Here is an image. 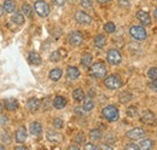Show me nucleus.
Returning a JSON list of instances; mask_svg holds the SVG:
<instances>
[{"label":"nucleus","mask_w":157,"mask_h":150,"mask_svg":"<svg viewBox=\"0 0 157 150\" xmlns=\"http://www.w3.org/2000/svg\"><path fill=\"white\" fill-rule=\"evenodd\" d=\"M81 2V6L85 7V9H91L92 7V1L91 0H80Z\"/></svg>","instance_id":"nucleus-35"},{"label":"nucleus","mask_w":157,"mask_h":150,"mask_svg":"<svg viewBox=\"0 0 157 150\" xmlns=\"http://www.w3.org/2000/svg\"><path fill=\"white\" fill-rule=\"evenodd\" d=\"M104 84L110 90H117L122 86V80L118 77L117 75H110V76H108L105 79Z\"/></svg>","instance_id":"nucleus-3"},{"label":"nucleus","mask_w":157,"mask_h":150,"mask_svg":"<svg viewBox=\"0 0 157 150\" xmlns=\"http://www.w3.org/2000/svg\"><path fill=\"white\" fill-rule=\"evenodd\" d=\"M5 149V147H4V145H1V144H0V150H4Z\"/></svg>","instance_id":"nucleus-49"},{"label":"nucleus","mask_w":157,"mask_h":150,"mask_svg":"<svg viewBox=\"0 0 157 150\" xmlns=\"http://www.w3.org/2000/svg\"><path fill=\"white\" fill-rule=\"evenodd\" d=\"M75 112H76L78 115H83V112H82V109H80V108H75Z\"/></svg>","instance_id":"nucleus-43"},{"label":"nucleus","mask_w":157,"mask_h":150,"mask_svg":"<svg viewBox=\"0 0 157 150\" xmlns=\"http://www.w3.org/2000/svg\"><path fill=\"white\" fill-rule=\"evenodd\" d=\"M68 40H69L70 45H73V46H80L82 44V41H83V37H82V34L80 32L75 30V32H71L69 34Z\"/></svg>","instance_id":"nucleus-7"},{"label":"nucleus","mask_w":157,"mask_h":150,"mask_svg":"<svg viewBox=\"0 0 157 150\" xmlns=\"http://www.w3.org/2000/svg\"><path fill=\"white\" fill-rule=\"evenodd\" d=\"M141 121L146 125H155L156 124V117L155 114L150 110H145L141 115Z\"/></svg>","instance_id":"nucleus-10"},{"label":"nucleus","mask_w":157,"mask_h":150,"mask_svg":"<svg viewBox=\"0 0 157 150\" xmlns=\"http://www.w3.org/2000/svg\"><path fill=\"white\" fill-rule=\"evenodd\" d=\"M85 149H93V150H98L99 147H97V145H94V144H86L85 145Z\"/></svg>","instance_id":"nucleus-39"},{"label":"nucleus","mask_w":157,"mask_h":150,"mask_svg":"<svg viewBox=\"0 0 157 150\" xmlns=\"http://www.w3.org/2000/svg\"><path fill=\"white\" fill-rule=\"evenodd\" d=\"M2 11H4V9H2V6H0V17H1V15H2Z\"/></svg>","instance_id":"nucleus-47"},{"label":"nucleus","mask_w":157,"mask_h":150,"mask_svg":"<svg viewBox=\"0 0 157 150\" xmlns=\"http://www.w3.org/2000/svg\"><path fill=\"white\" fill-rule=\"evenodd\" d=\"M78 75H80V70H78L76 67H68V69H67V76L70 80L78 79Z\"/></svg>","instance_id":"nucleus-19"},{"label":"nucleus","mask_w":157,"mask_h":150,"mask_svg":"<svg viewBox=\"0 0 157 150\" xmlns=\"http://www.w3.org/2000/svg\"><path fill=\"white\" fill-rule=\"evenodd\" d=\"M98 2H100V4H105V2H109V1H111V0H97Z\"/></svg>","instance_id":"nucleus-45"},{"label":"nucleus","mask_w":157,"mask_h":150,"mask_svg":"<svg viewBox=\"0 0 157 150\" xmlns=\"http://www.w3.org/2000/svg\"><path fill=\"white\" fill-rule=\"evenodd\" d=\"M99 149H113V148L109 145H101V147H99Z\"/></svg>","instance_id":"nucleus-44"},{"label":"nucleus","mask_w":157,"mask_h":150,"mask_svg":"<svg viewBox=\"0 0 157 150\" xmlns=\"http://www.w3.org/2000/svg\"><path fill=\"white\" fill-rule=\"evenodd\" d=\"M2 9L5 10V12L11 14V12H13V11L16 10V4H15V1H12V0H6V1L4 2V5H2Z\"/></svg>","instance_id":"nucleus-20"},{"label":"nucleus","mask_w":157,"mask_h":150,"mask_svg":"<svg viewBox=\"0 0 157 150\" xmlns=\"http://www.w3.org/2000/svg\"><path fill=\"white\" fill-rule=\"evenodd\" d=\"M106 59H108V62H109L110 64H113V65H117V64L121 63V61H122V56H121V53L118 52L117 50L111 49V50L108 51Z\"/></svg>","instance_id":"nucleus-6"},{"label":"nucleus","mask_w":157,"mask_h":150,"mask_svg":"<svg viewBox=\"0 0 157 150\" xmlns=\"http://www.w3.org/2000/svg\"><path fill=\"white\" fill-rule=\"evenodd\" d=\"M53 107L56 108V109H63L65 105H67V99L64 98V97H62V96H57L55 99H53Z\"/></svg>","instance_id":"nucleus-16"},{"label":"nucleus","mask_w":157,"mask_h":150,"mask_svg":"<svg viewBox=\"0 0 157 150\" xmlns=\"http://www.w3.org/2000/svg\"><path fill=\"white\" fill-rule=\"evenodd\" d=\"M126 149H132V150H138L139 149V145H136V144H127L126 147H124Z\"/></svg>","instance_id":"nucleus-38"},{"label":"nucleus","mask_w":157,"mask_h":150,"mask_svg":"<svg viewBox=\"0 0 157 150\" xmlns=\"http://www.w3.org/2000/svg\"><path fill=\"white\" fill-rule=\"evenodd\" d=\"M29 131L33 136H40L41 132H42V126L41 124L38 122V121H34L30 124V127H29Z\"/></svg>","instance_id":"nucleus-12"},{"label":"nucleus","mask_w":157,"mask_h":150,"mask_svg":"<svg viewBox=\"0 0 157 150\" xmlns=\"http://www.w3.org/2000/svg\"><path fill=\"white\" fill-rule=\"evenodd\" d=\"M105 44H106V38H105V35L99 34V35L96 37V39H94V45H96L97 47L101 49V47L105 46Z\"/></svg>","instance_id":"nucleus-23"},{"label":"nucleus","mask_w":157,"mask_h":150,"mask_svg":"<svg viewBox=\"0 0 157 150\" xmlns=\"http://www.w3.org/2000/svg\"><path fill=\"white\" fill-rule=\"evenodd\" d=\"M154 147V142L151 139H143L140 143H139V149L141 150H149L152 149Z\"/></svg>","instance_id":"nucleus-21"},{"label":"nucleus","mask_w":157,"mask_h":150,"mask_svg":"<svg viewBox=\"0 0 157 150\" xmlns=\"http://www.w3.org/2000/svg\"><path fill=\"white\" fill-rule=\"evenodd\" d=\"M53 126L56 127V128H62L63 126H64V122H63V120L62 119H59V117H56L55 120H53Z\"/></svg>","instance_id":"nucleus-34"},{"label":"nucleus","mask_w":157,"mask_h":150,"mask_svg":"<svg viewBox=\"0 0 157 150\" xmlns=\"http://www.w3.org/2000/svg\"><path fill=\"white\" fill-rule=\"evenodd\" d=\"M149 86H150V89H151V90H154V91H156L157 92V80H152V81L150 82V85H149Z\"/></svg>","instance_id":"nucleus-37"},{"label":"nucleus","mask_w":157,"mask_h":150,"mask_svg":"<svg viewBox=\"0 0 157 150\" xmlns=\"http://www.w3.org/2000/svg\"><path fill=\"white\" fill-rule=\"evenodd\" d=\"M154 16H155V18L157 19V9H155V11H154Z\"/></svg>","instance_id":"nucleus-46"},{"label":"nucleus","mask_w":157,"mask_h":150,"mask_svg":"<svg viewBox=\"0 0 157 150\" xmlns=\"http://www.w3.org/2000/svg\"><path fill=\"white\" fill-rule=\"evenodd\" d=\"M137 18L140 21V23L143 26H151V17H150V15L146 11H143V10L138 11Z\"/></svg>","instance_id":"nucleus-11"},{"label":"nucleus","mask_w":157,"mask_h":150,"mask_svg":"<svg viewBox=\"0 0 157 150\" xmlns=\"http://www.w3.org/2000/svg\"><path fill=\"white\" fill-rule=\"evenodd\" d=\"M28 61H29V63L33 64V65H40V64H41V57H40V55L38 52H34V51H32V52L29 53Z\"/></svg>","instance_id":"nucleus-14"},{"label":"nucleus","mask_w":157,"mask_h":150,"mask_svg":"<svg viewBox=\"0 0 157 150\" xmlns=\"http://www.w3.org/2000/svg\"><path fill=\"white\" fill-rule=\"evenodd\" d=\"M92 61H93V57L90 53H83L81 57V64L83 67H90L92 64Z\"/></svg>","instance_id":"nucleus-22"},{"label":"nucleus","mask_w":157,"mask_h":150,"mask_svg":"<svg viewBox=\"0 0 157 150\" xmlns=\"http://www.w3.org/2000/svg\"><path fill=\"white\" fill-rule=\"evenodd\" d=\"M47 139L52 143H60L63 137L62 134H59L58 132H55V131H48L47 132Z\"/></svg>","instance_id":"nucleus-13"},{"label":"nucleus","mask_w":157,"mask_h":150,"mask_svg":"<svg viewBox=\"0 0 157 150\" xmlns=\"http://www.w3.org/2000/svg\"><path fill=\"white\" fill-rule=\"evenodd\" d=\"M75 140H76V143H83V142H85V137L80 134V136L76 137V139H75Z\"/></svg>","instance_id":"nucleus-41"},{"label":"nucleus","mask_w":157,"mask_h":150,"mask_svg":"<svg viewBox=\"0 0 157 150\" xmlns=\"http://www.w3.org/2000/svg\"><path fill=\"white\" fill-rule=\"evenodd\" d=\"M126 136L129 139H140V138L145 137V131L143 128H140V127H136L133 130H129L126 133Z\"/></svg>","instance_id":"nucleus-9"},{"label":"nucleus","mask_w":157,"mask_h":150,"mask_svg":"<svg viewBox=\"0 0 157 150\" xmlns=\"http://www.w3.org/2000/svg\"><path fill=\"white\" fill-rule=\"evenodd\" d=\"M103 116L108 120V121H116L118 119V110L116 107H114V105H108V107H105L104 109H103Z\"/></svg>","instance_id":"nucleus-2"},{"label":"nucleus","mask_w":157,"mask_h":150,"mask_svg":"<svg viewBox=\"0 0 157 150\" xmlns=\"http://www.w3.org/2000/svg\"><path fill=\"white\" fill-rule=\"evenodd\" d=\"M104 30H105L106 33H114V32L116 30V26H115L113 22H108V23H105V26H104Z\"/></svg>","instance_id":"nucleus-29"},{"label":"nucleus","mask_w":157,"mask_h":150,"mask_svg":"<svg viewBox=\"0 0 157 150\" xmlns=\"http://www.w3.org/2000/svg\"><path fill=\"white\" fill-rule=\"evenodd\" d=\"M127 115L128 116H131V117H136L138 115V109L136 107H131V108H128L127 109Z\"/></svg>","instance_id":"nucleus-32"},{"label":"nucleus","mask_w":157,"mask_h":150,"mask_svg":"<svg viewBox=\"0 0 157 150\" xmlns=\"http://www.w3.org/2000/svg\"><path fill=\"white\" fill-rule=\"evenodd\" d=\"M22 11L24 14V16H28V17H33V7L29 5V4H23L22 5Z\"/></svg>","instance_id":"nucleus-27"},{"label":"nucleus","mask_w":157,"mask_h":150,"mask_svg":"<svg viewBox=\"0 0 157 150\" xmlns=\"http://www.w3.org/2000/svg\"><path fill=\"white\" fill-rule=\"evenodd\" d=\"M73 98H74L75 101H78V102L83 101V98H85V92H83V90H81V89L74 90V91H73Z\"/></svg>","instance_id":"nucleus-26"},{"label":"nucleus","mask_w":157,"mask_h":150,"mask_svg":"<svg viewBox=\"0 0 157 150\" xmlns=\"http://www.w3.org/2000/svg\"><path fill=\"white\" fill-rule=\"evenodd\" d=\"M68 149L69 150H78L80 149V147H78V145H75V144H73V145H70Z\"/></svg>","instance_id":"nucleus-42"},{"label":"nucleus","mask_w":157,"mask_h":150,"mask_svg":"<svg viewBox=\"0 0 157 150\" xmlns=\"http://www.w3.org/2000/svg\"><path fill=\"white\" fill-rule=\"evenodd\" d=\"M27 139V130L25 127H20L16 132V140L17 143H24V140Z\"/></svg>","instance_id":"nucleus-18"},{"label":"nucleus","mask_w":157,"mask_h":150,"mask_svg":"<svg viewBox=\"0 0 157 150\" xmlns=\"http://www.w3.org/2000/svg\"><path fill=\"white\" fill-rule=\"evenodd\" d=\"M101 131L98 130V128H96V130H92V131L90 132V138L92 139V140H99L100 138H101Z\"/></svg>","instance_id":"nucleus-28"},{"label":"nucleus","mask_w":157,"mask_h":150,"mask_svg":"<svg viewBox=\"0 0 157 150\" xmlns=\"http://www.w3.org/2000/svg\"><path fill=\"white\" fill-rule=\"evenodd\" d=\"M50 79L51 80H53V81H58L59 79L62 77V70L58 69V68H56V69H52L51 72H50Z\"/></svg>","instance_id":"nucleus-25"},{"label":"nucleus","mask_w":157,"mask_h":150,"mask_svg":"<svg viewBox=\"0 0 157 150\" xmlns=\"http://www.w3.org/2000/svg\"><path fill=\"white\" fill-rule=\"evenodd\" d=\"M1 110H2V108H1V104H0V114H1Z\"/></svg>","instance_id":"nucleus-50"},{"label":"nucleus","mask_w":157,"mask_h":150,"mask_svg":"<svg viewBox=\"0 0 157 150\" xmlns=\"http://www.w3.org/2000/svg\"><path fill=\"white\" fill-rule=\"evenodd\" d=\"M34 9L40 17H47L50 14V6L47 5V2H45L42 0H39L34 4Z\"/></svg>","instance_id":"nucleus-5"},{"label":"nucleus","mask_w":157,"mask_h":150,"mask_svg":"<svg viewBox=\"0 0 157 150\" xmlns=\"http://www.w3.org/2000/svg\"><path fill=\"white\" fill-rule=\"evenodd\" d=\"M91 74L93 75L94 77H97V79H101V77H104L105 74H106V68H105V65L101 62H97V63L92 64V67H91Z\"/></svg>","instance_id":"nucleus-4"},{"label":"nucleus","mask_w":157,"mask_h":150,"mask_svg":"<svg viewBox=\"0 0 157 150\" xmlns=\"http://www.w3.org/2000/svg\"><path fill=\"white\" fill-rule=\"evenodd\" d=\"M93 108H94V103H93V101L87 99V101L83 103V110H85V112H91Z\"/></svg>","instance_id":"nucleus-30"},{"label":"nucleus","mask_w":157,"mask_h":150,"mask_svg":"<svg viewBox=\"0 0 157 150\" xmlns=\"http://www.w3.org/2000/svg\"><path fill=\"white\" fill-rule=\"evenodd\" d=\"M147 76H149L151 80H157V68H151V69H149Z\"/></svg>","instance_id":"nucleus-31"},{"label":"nucleus","mask_w":157,"mask_h":150,"mask_svg":"<svg viewBox=\"0 0 157 150\" xmlns=\"http://www.w3.org/2000/svg\"><path fill=\"white\" fill-rule=\"evenodd\" d=\"M52 2L57 6H63L65 4V0H52Z\"/></svg>","instance_id":"nucleus-40"},{"label":"nucleus","mask_w":157,"mask_h":150,"mask_svg":"<svg viewBox=\"0 0 157 150\" xmlns=\"http://www.w3.org/2000/svg\"><path fill=\"white\" fill-rule=\"evenodd\" d=\"M75 19L80 24H91L92 23V18L88 14L83 12V11H78L75 14Z\"/></svg>","instance_id":"nucleus-8"},{"label":"nucleus","mask_w":157,"mask_h":150,"mask_svg":"<svg viewBox=\"0 0 157 150\" xmlns=\"http://www.w3.org/2000/svg\"><path fill=\"white\" fill-rule=\"evenodd\" d=\"M12 22H15L16 24H18V26H22L23 23H24V16L21 14V12H15L13 15H12Z\"/></svg>","instance_id":"nucleus-24"},{"label":"nucleus","mask_w":157,"mask_h":150,"mask_svg":"<svg viewBox=\"0 0 157 150\" xmlns=\"http://www.w3.org/2000/svg\"><path fill=\"white\" fill-rule=\"evenodd\" d=\"M60 52L59 51H55V52H52L51 53V56H50V59L52 61V62H58L59 59L62 58V55H59Z\"/></svg>","instance_id":"nucleus-33"},{"label":"nucleus","mask_w":157,"mask_h":150,"mask_svg":"<svg viewBox=\"0 0 157 150\" xmlns=\"http://www.w3.org/2000/svg\"><path fill=\"white\" fill-rule=\"evenodd\" d=\"M131 98H132V96H131V94H128L127 92H123V93L120 96V101H121L122 103H124V102L129 101Z\"/></svg>","instance_id":"nucleus-36"},{"label":"nucleus","mask_w":157,"mask_h":150,"mask_svg":"<svg viewBox=\"0 0 157 150\" xmlns=\"http://www.w3.org/2000/svg\"><path fill=\"white\" fill-rule=\"evenodd\" d=\"M129 34L131 37L136 40H145L146 37H147V33L145 30L144 27L141 26H133L129 28Z\"/></svg>","instance_id":"nucleus-1"},{"label":"nucleus","mask_w":157,"mask_h":150,"mask_svg":"<svg viewBox=\"0 0 157 150\" xmlns=\"http://www.w3.org/2000/svg\"><path fill=\"white\" fill-rule=\"evenodd\" d=\"M15 149H25V147H16Z\"/></svg>","instance_id":"nucleus-48"},{"label":"nucleus","mask_w":157,"mask_h":150,"mask_svg":"<svg viewBox=\"0 0 157 150\" xmlns=\"http://www.w3.org/2000/svg\"><path fill=\"white\" fill-rule=\"evenodd\" d=\"M5 108H6L7 110H10V112L16 110V109L18 108V102H17V99H15V98H9V99H6V101H5Z\"/></svg>","instance_id":"nucleus-17"},{"label":"nucleus","mask_w":157,"mask_h":150,"mask_svg":"<svg viewBox=\"0 0 157 150\" xmlns=\"http://www.w3.org/2000/svg\"><path fill=\"white\" fill-rule=\"evenodd\" d=\"M40 107V101L38 98H30L28 102H27V108L30 110V112H36Z\"/></svg>","instance_id":"nucleus-15"}]
</instances>
